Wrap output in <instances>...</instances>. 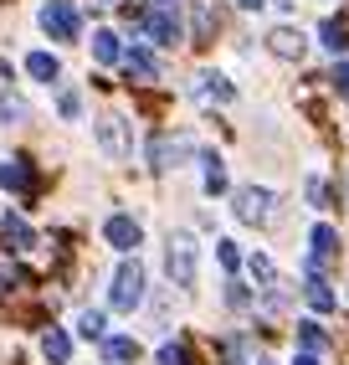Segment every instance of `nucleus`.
<instances>
[{"label": "nucleus", "instance_id": "obj_1", "mask_svg": "<svg viewBox=\"0 0 349 365\" xmlns=\"http://www.w3.org/2000/svg\"><path fill=\"white\" fill-rule=\"evenodd\" d=\"M195 267H201V247H195V237L180 227L165 237V278L170 288H180V294H190L195 288Z\"/></svg>", "mask_w": 349, "mask_h": 365}, {"label": "nucleus", "instance_id": "obj_2", "mask_svg": "<svg viewBox=\"0 0 349 365\" xmlns=\"http://www.w3.org/2000/svg\"><path fill=\"white\" fill-rule=\"evenodd\" d=\"M108 304H113L118 314H134V309L144 304V267H139V252L123 257V262L113 267V294H108Z\"/></svg>", "mask_w": 349, "mask_h": 365}, {"label": "nucleus", "instance_id": "obj_3", "mask_svg": "<svg viewBox=\"0 0 349 365\" xmlns=\"http://www.w3.org/2000/svg\"><path fill=\"white\" fill-rule=\"evenodd\" d=\"M272 206H278V196H272L267 185H241L236 196H231L236 222H246V227H267L272 222Z\"/></svg>", "mask_w": 349, "mask_h": 365}, {"label": "nucleus", "instance_id": "obj_4", "mask_svg": "<svg viewBox=\"0 0 349 365\" xmlns=\"http://www.w3.org/2000/svg\"><path fill=\"white\" fill-rule=\"evenodd\" d=\"M103 237H108V247H118L123 257H134V252H139V242H144V227L134 222L129 211H113L108 222H103Z\"/></svg>", "mask_w": 349, "mask_h": 365}, {"label": "nucleus", "instance_id": "obj_5", "mask_svg": "<svg viewBox=\"0 0 349 365\" xmlns=\"http://www.w3.org/2000/svg\"><path fill=\"white\" fill-rule=\"evenodd\" d=\"M93 139H98V150H103L108 160H129V150H134V144H129V124L113 118V113L93 124Z\"/></svg>", "mask_w": 349, "mask_h": 365}, {"label": "nucleus", "instance_id": "obj_6", "mask_svg": "<svg viewBox=\"0 0 349 365\" xmlns=\"http://www.w3.org/2000/svg\"><path fill=\"white\" fill-rule=\"evenodd\" d=\"M41 31L52 41H72V36H78V11H72V0H46V6H41Z\"/></svg>", "mask_w": 349, "mask_h": 365}, {"label": "nucleus", "instance_id": "obj_7", "mask_svg": "<svg viewBox=\"0 0 349 365\" xmlns=\"http://www.w3.org/2000/svg\"><path fill=\"white\" fill-rule=\"evenodd\" d=\"M144 36L155 46H174V41H180V11H174V6H155L144 16Z\"/></svg>", "mask_w": 349, "mask_h": 365}, {"label": "nucleus", "instance_id": "obj_8", "mask_svg": "<svg viewBox=\"0 0 349 365\" xmlns=\"http://www.w3.org/2000/svg\"><path fill=\"white\" fill-rule=\"evenodd\" d=\"M267 52H272V57H283V62H303L308 36L298 31V26H272V31H267Z\"/></svg>", "mask_w": 349, "mask_h": 365}, {"label": "nucleus", "instance_id": "obj_9", "mask_svg": "<svg viewBox=\"0 0 349 365\" xmlns=\"http://www.w3.org/2000/svg\"><path fill=\"white\" fill-rule=\"evenodd\" d=\"M195 155V144L180 134V139H170V134H155V144H149V160H155L160 170H170V165H180V160H190Z\"/></svg>", "mask_w": 349, "mask_h": 365}, {"label": "nucleus", "instance_id": "obj_10", "mask_svg": "<svg viewBox=\"0 0 349 365\" xmlns=\"http://www.w3.org/2000/svg\"><path fill=\"white\" fill-rule=\"evenodd\" d=\"M0 185H6V190H16V196H26V190H31V160H0Z\"/></svg>", "mask_w": 349, "mask_h": 365}, {"label": "nucleus", "instance_id": "obj_11", "mask_svg": "<svg viewBox=\"0 0 349 365\" xmlns=\"http://www.w3.org/2000/svg\"><path fill=\"white\" fill-rule=\"evenodd\" d=\"M318 46H323V52H334V57H344V52H349V21L329 16V21L318 26Z\"/></svg>", "mask_w": 349, "mask_h": 365}, {"label": "nucleus", "instance_id": "obj_12", "mask_svg": "<svg viewBox=\"0 0 349 365\" xmlns=\"http://www.w3.org/2000/svg\"><path fill=\"white\" fill-rule=\"evenodd\" d=\"M26 72H31L36 83L52 88V83L62 78V62H57V52H31V57H26Z\"/></svg>", "mask_w": 349, "mask_h": 365}, {"label": "nucleus", "instance_id": "obj_13", "mask_svg": "<svg viewBox=\"0 0 349 365\" xmlns=\"http://www.w3.org/2000/svg\"><path fill=\"white\" fill-rule=\"evenodd\" d=\"M195 93H201V98H216V103H231L236 98V88L221 78V72H201V78H195Z\"/></svg>", "mask_w": 349, "mask_h": 365}, {"label": "nucleus", "instance_id": "obj_14", "mask_svg": "<svg viewBox=\"0 0 349 365\" xmlns=\"http://www.w3.org/2000/svg\"><path fill=\"white\" fill-rule=\"evenodd\" d=\"M123 67H129V78H144V83H155L160 78V62L144 52V46H129V52H123Z\"/></svg>", "mask_w": 349, "mask_h": 365}, {"label": "nucleus", "instance_id": "obj_15", "mask_svg": "<svg viewBox=\"0 0 349 365\" xmlns=\"http://www.w3.org/2000/svg\"><path fill=\"white\" fill-rule=\"evenodd\" d=\"M41 355L52 360V365H67V360H72V339H67V329H46V334H41Z\"/></svg>", "mask_w": 349, "mask_h": 365}, {"label": "nucleus", "instance_id": "obj_16", "mask_svg": "<svg viewBox=\"0 0 349 365\" xmlns=\"http://www.w3.org/2000/svg\"><path fill=\"white\" fill-rule=\"evenodd\" d=\"M16 124H26V103L11 88H0V129H16Z\"/></svg>", "mask_w": 349, "mask_h": 365}, {"label": "nucleus", "instance_id": "obj_17", "mask_svg": "<svg viewBox=\"0 0 349 365\" xmlns=\"http://www.w3.org/2000/svg\"><path fill=\"white\" fill-rule=\"evenodd\" d=\"M303 294H308V309H313V314H329V309L339 304V299H334V288L323 283V278H308V283H303Z\"/></svg>", "mask_w": 349, "mask_h": 365}, {"label": "nucleus", "instance_id": "obj_18", "mask_svg": "<svg viewBox=\"0 0 349 365\" xmlns=\"http://www.w3.org/2000/svg\"><path fill=\"white\" fill-rule=\"evenodd\" d=\"M308 242H313V252H308V257H323V262H329V252L339 247V232H334L329 222H318V227L308 232Z\"/></svg>", "mask_w": 349, "mask_h": 365}, {"label": "nucleus", "instance_id": "obj_19", "mask_svg": "<svg viewBox=\"0 0 349 365\" xmlns=\"http://www.w3.org/2000/svg\"><path fill=\"white\" fill-rule=\"evenodd\" d=\"M78 334H83V339H103V334H108L103 309H83V314H78Z\"/></svg>", "mask_w": 349, "mask_h": 365}, {"label": "nucleus", "instance_id": "obj_20", "mask_svg": "<svg viewBox=\"0 0 349 365\" xmlns=\"http://www.w3.org/2000/svg\"><path fill=\"white\" fill-rule=\"evenodd\" d=\"M246 273H252L262 288L278 283V267H272V257H267V252H252V257H246Z\"/></svg>", "mask_w": 349, "mask_h": 365}, {"label": "nucleus", "instance_id": "obj_21", "mask_svg": "<svg viewBox=\"0 0 349 365\" xmlns=\"http://www.w3.org/2000/svg\"><path fill=\"white\" fill-rule=\"evenodd\" d=\"M298 345H303L308 355H318L323 345H329V339H323V324L318 319H303V324H298Z\"/></svg>", "mask_w": 349, "mask_h": 365}, {"label": "nucleus", "instance_id": "obj_22", "mask_svg": "<svg viewBox=\"0 0 349 365\" xmlns=\"http://www.w3.org/2000/svg\"><path fill=\"white\" fill-rule=\"evenodd\" d=\"M103 355H108L113 365H123V360H134V355H139V345H134L129 334H113V339H103Z\"/></svg>", "mask_w": 349, "mask_h": 365}, {"label": "nucleus", "instance_id": "obj_23", "mask_svg": "<svg viewBox=\"0 0 349 365\" xmlns=\"http://www.w3.org/2000/svg\"><path fill=\"white\" fill-rule=\"evenodd\" d=\"M0 237L16 242V247H31V227L21 222V216H0Z\"/></svg>", "mask_w": 349, "mask_h": 365}, {"label": "nucleus", "instance_id": "obj_24", "mask_svg": "<svg viewBox=\"0 0 349 365\" xmlns=\"http://www.w3.org/2000/svg\"><path fill=\"white\" fill-rule=\"evenodd\" d=\"M93 57L98 62H118L123 52H118V36L113 31H93Z\"/></svg>", "mask_w": 349, "mask_h": 365}, {"label": "nucleus", "instance_id": "obj_25", "mask_svg": "<svg viewBox=\"0 0 349 365\" xmlns=\"http://www.w3.org/2000/svg\"><path fill=\"white\" fill-rule=\"evenodd\" d=\"M201 165H206V190H211V196H216V190H226V170H221V160L201 155Z\"/></svg>", "mask_w": 349, "mask_h": 365}, {"label": "nucleus", "instance_id": "obj_26", "mask_svg": "<svg viewBox=\"0 0 349 365\" xmlns=\"http://www.w3.org/2000/svg\"><path fill=\"white\" fill-rule=\"evenodd\" d=\"M57 113H62V118H78V113H83V93H78V88H62V93H57Z\"/></svg>", "mask_w": 349, "mask_h": 365}, {"label": "nucleus", "instance_id": "obj_27", "mask_svg": "<svg viewBox=\"0 0 349 365\" xmlns=\"http://www.w3.org/2000/svg\"><path fill=\"white\" fill-rule=\"evenodd\" d=\"M216 262L226 267V273H236V267H241V252H236V242H216Z\"/></svg>", "mask_w": 349, "mask_h": 365}, {"label": "nucleus", "instance_id": "obj_28", "mask_svg": "<svg viewBox=\"0 0 349 365\" xmlns=\"http://www.w3.org/2000/svg\"><path fill=\"white\" fill-rule=\"evenodd\" d=\"M160 365H190V350L185 345H160Z\"/></svg>", "mask_w": 349, "mask_h": 365}, {"label": "nucleus", "instance_id": "obj_29", "mask_svg": "<svg viewBox=\"0 0 349 365\" xmlns=\"http://www.w3.org/2000/svg\"><path fill=\"white\" fill-rule=\"evenodd\" d=\"M226 304H231V309H252V294H246L241 283H226Z\"/></svg>", "mask_w": 349, "mask_h": 365}, {"label": "nucleus", "instance_id": "obj_30", "mask_svg": "<svg viewBox=\"0 0 349 365\" xmlns=\"http://www.w3.org/2000/svg\"><path fill=\"white\" fill-rule=\"evenodd\" d=\"M308 201H313V206L329 201V190H323V180H318V175H308Z\"/></svg>", "mask_w": 349, "mask_h": 365}, {"label": "nucleus", "instance_id": "obj_31", "mask_svg": "<svg viewBox=\"0 0 349 365\" xmlns=\"http://www.w3.org/2000/svg\"><path fill=\"white\" fill-rule=\"evenodd\" d=\"M334 83H339V88L349 93V62H334Z\"/></svg>", "mask_w": 349, "mask_h": 365}, {"label": "nucleus", "instance_id": "obj_32", "mask_svg": "<svg viewBox=\"0 0 349 365\" xmlns=\"http://www.w3.org/2000/svg\"><path fill=\"white\" fill-rule=\"evenodd\" d=\"M293 365H323V360H318V355H308V350H303V355H293Z\"/></svg>", "mask_w": 349, "mask_h": 365}, {"label": "nucleus", "instance_id": "obj_33", "mask_svg": "<svg viewBox=\"0 0 349 365\" xmlns=\"http://www.w3.org/2000/svg\"><path fill=\"white\" fill-rule=\"evenodd\" d=\"M236 6H241V11H262V6H267V0H236Z\"/></svg>", "mask_w": 349, "mask_h": 365}, {"label": "nucleus", "instance_id": "obj_34", "mask_svg": "<svg viewBox=\"0 0 349 365\" xmlns=\"http://www.w3.org/2000/svg\"><path fill=\"white\" fill-rule=\"evenodd\" d=\"M155 6H174V0H155Z\"/></svg>", "mask_w": 349, "mask_h": 365}, {"label": "nucleus", "instance_id": "obj_35", "mask_svg": "<svg viewBox=\"0 0 349 365\" xmlns=\"http://www.w3.org/2000/svg\"><path fill=\"white\" fill-rule=\"evenodd\" d=\"M257 365H272V360H257Z\"/></svg>", "mask_w": 349, "mask_h": 365}]
</instances>
